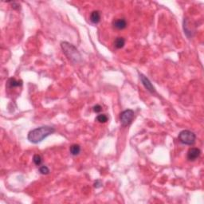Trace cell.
Masks as SVG:
<instances>
[{"mask_svg": "<svg viewBox=\"0 0 204 204\" xmlns=\"http://www.w3.org/2000/svg\"><path fill=\"white\" fill-rule=\"evenodd\" d=\"M69 151L73 155H78L79 153L80 152V147L78 144H73L71 145L70 148H69Z\"/></svg>", "mask_w": 204, "mask_h": 204, "instance_id": "cell-11", "label": "cell"}, {"mask_svg": "<svg viewBox=\"0 0 204 204\" xmlns=\"http://www.w3.org/2000/svg\"><path fill=\"white\" fill-rule=\"evenodd\" d=\"M90 21L92 23L97 24L100 21V13L98 10L92 11L90 14Z\"/></svg>", "mask_w": 204, "mask_h": 204, "instance_id": "cell-9", "label": "cell"}, {"mask_svg": "<svg viewBox=\"0 0 204 204\" xmlns=\"http://www.w3.org/2000/svg\"><path fill=\"white\" fill-rule=\"evenodd\" d=\"M139 76H140V80H141L142 81V84H143V86L147 88V90H148L150 92H151V93H155V88H154V86H153L152 84L151 83V81L148 80V78H147V77L143 74H140Z\"/></svg>", "mask_w": 204, "mask_h": 204, "instance_id": "cell-6", "label": "cell"}, {"mask_svg": "<svg viewBox=\"0 0 204 204\" xmlns=\"http://www.w3.org/2000/svg\"><path fill=\"white\" fill-rule=\"evenodd\" d=\"M61 48H62L65 55L72 61L77 63L81 60V56H80V53L72 44H69L68 42H65H65H61Z\"/></svg>", "mask_w": 204, "mask_h": 204, "instance_id": "cell-2", "label": "cell"}, {"mask_svg": "<svg viewBox=\"0 0 204 204\" xmlns=\"http://www.w3.org/2000/svg\"><path fill=\"white\" fill-rule=\"evenodd\" d=\"M22 80H17L14 78H10L8 80L7 83H6V86L7 88H15V87L22 86Z\"/></svg>", "mask_w": 204, "mask_h": 204, "instance_id": "cell-8", "label": "cell"}, {"mask_svg": "<svg viewBox=\"0 0 204 204\" xmlns=\"http://www.w3.org/2000/svg\"><path fill=\"white\" fill-rule=\"evenodd\" d=\"M33 163H34V164L37 165V166H39V165L41 163V161H42L41 155H37V154H36V155H33Z\"/></svg>", "mask_w": 204, "mask_h": 204, "instance_id": "cell-13", "label": "cell"}, {"mask_svg": "<svg viewBox=\"0 0 204 204\" xmlns=\"http://www.w3.org/2000/svg\"><path fill=\"white\" fill-rule=\"evenodd\" d=\"M134 118V112L131 109H127L120 113V120L123 126L129 125Z\"/></svg>", "mask_w": 204, "mask_h": 204, "instance_id": "cell-4", "label": "cell"}, {"mask_svg": "<svg viewBox=\"0 0 204 204\" xmlns=\"http://www.w3.org/2000/svg\"><path fill=\"white\" fill-rule=\"evenodd\" d=\"M39 171L42 175H47L49 173V170L46 166H41L39 168Z\"/></svg>", "mask_w": 204, "mask_h": 204, "instance_id": "cell-14", "label": "cell"}, {"mask_svg": "<svg viewBox=\"0 0 204 204\" xmlns=\"http://www.w3.org/2000/svg\"><path fill=\"white\" fill-rule=\"evenodd\" d=\"M178 139L183 144L192 145L195 142L196 135L193 131H189V130H183L178 134Z\"/></svg>", "mask_w": 204, "mask_h": 204, "instance_id": "cell-3", "label": "cell"}, {"mask_svg": "<svg viewBox=\"0 0 204 204\" xmlns=\"http://www.w3.org/2000/svg\"><path fill=\"white\" fill-rule=\"evenodd\" d=\"M125 45V39L122 37H116L115 41H114V45L116 49H121Z\"/></svg>", "mask_w": 204, "mask_h": 204, "instance_id": "cell-10", "label": "cell"}, {"mask_svg": "<svg viewBox=\"0 0 204 204\" xmlns=\"http://www.w3.org/2000/svg\"><path fill=\"white\" fill-rule=\"evenodd\" d=\"M96 120L100 123H105L108 121V116H106L105 114H100L96 116Z\"/></svg>", "mask_w": 204, "mask_h": 204, "instance_id": "cell-12", "label": "cell"}, {"mask_svg": "<svg viewBox=\"0 0 204 204\" xmlns=\"http://www.w3.org/2000/svg\"><path fill=\"white\" fill-rule=\"evenodd\" d=\"M113 27L116 29H124L127 26V22L124 18H116L112 22Z\"/></svg>", "mask_w": 204, "mask_h": 204, "instance_id": "cell-7", "label": "cell"}, {"mask_svg": "<svg viewBox=\"0 0 204 204\" xmlns=\"http://www.w3.org/2000/svg\"><path fill=\"white\" fill-rule=\"evenodd\" d=\"M101 110L102 107L100 105H99V104H96V105H95L94 107H93V111H94L95 112H100Z\"/></svg>", "mask_w": 204, "mask_h": 204, "instance_id": "cell-15", "label": "cell"}, {"mask_svg": "<svg viewBox=\"0 0 204 204\" xmlns=\"http://www.w3.org/2000/svg\"><path fill=\"white\" fill-rule=\"evenodd\" d=\"M201 155V151L200 149H198L197 147H191L187 151V159L189 161H194L198 159V157L200 156Z\"/></svg>", "mask_w": 204, "mask_h": 204, "instance_id": "cell-5", "label": "cell"}, {"mask_svg": "<svg viewBox=\"0 0 204 204\" xmlns=\"http://www.w3.org/2000/svg\"><path fill=\"white\" fill-rule=\"evenodd\" d=\"M54 131V128L50 126H41V127L37 128L35 129H33L29 131L28 134V140L33 143H40L45 138L53 134Z\"/></svg>", "mask_w": 204, "mask_h": 204, "instance_id": "cell-1", "label": "cell"}]
</instances>
